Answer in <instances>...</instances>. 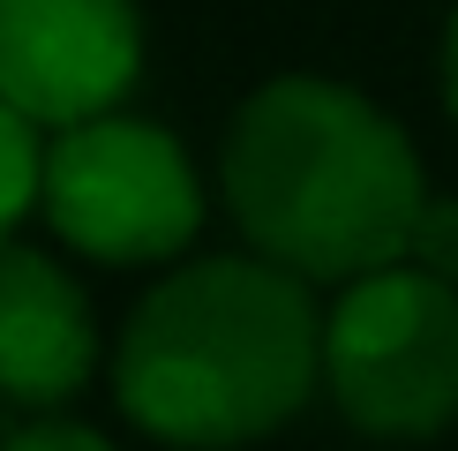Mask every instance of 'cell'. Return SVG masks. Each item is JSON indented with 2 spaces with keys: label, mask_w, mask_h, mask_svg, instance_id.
<instances>
[{
  "label": "cell",
  "mask_w": 458,
  "mask_h": 451,
  "mask_svg": "<svg viewBox=\"0 0 458 451\" xmlns=\"http://www.w3.org/2000/svg\"><path fill=\"white\" fill-rule=\"evenodd\" d=\"M98 376L90 294L46 249L0 241V399L15 413H61Z\"/></svg>",
  "instance_id": "cell-6"
},
{
  "label": "cell",
  "mask_w": 458,
  "mask_h": 451,
  "mask_svg": "<svg viewBox=\"0 0 458 451\" xmlns=\"http://www.w3.org/2000/svg\"><path fill=\"white\" fill-rule=\"evenodd\" d=\"M46 196V128L23 106L0 98V241H15V226Z\"/></svg>",
  "instance_id": "cell-7"
},
{
  "label": "cell",
  "mask_w": 458,
  "mask_h": 451,
  "mask_svg": "<svg viewBox=\"0 0 458 451\" xmlns=\"http://www.w3.org/2000/svg\"><path fill=\"white\" fill-rule=\"evenodd\" d=\"M0 451H113L98 429H83V421H68V413H30V429H15Z\"/></svg>",
  "instance_id": "cell-9"
},
{
  "label": "cell",
  "mask_w": 458,
  "mask_h": 451,
  "mask_svg": "<svg viewBox=\"0 0 458 451\" xmlns=\"http://www.w3.org/2000/svg\"><path fill=\"white\" fill-rule=\"evenodd\" d=\"M225 211L248 249L331 286L406 263L413 226L428 211V181L406 128L369 90L331 75H271L241 98L218 150Z\"/></svg>",
  "instance_id": "cell-2"
},
{
  "label": "cell",
  "mask_w": 458,
  "mask_h": 451,
  "mask_svg": "<svg viewBox=\"0 0 458 451\" xmlns=\"http://www.w3.org/2000/svg\"><path fill=\"white\" fill-rule=\"evenodd\" d=\"M143 75L136 0H0V98L38 128H75L128 106Z\"/></svg>",
  "instance_id": "cell-5"
},
{
  "label": "cell",
  "mask_w": 458,
  "mask_h": 451,
  "mask_svg": "<svg viewBox=\"0 0 458 451\" xmlns=\"http://www.w3.org/2000/svg\"><path fill=\"white\" fill-rule=\"evenodd\" d=\"M444 106L458 121V8H451V30H444Z\"/></svg>",
  "instance_id": "cell-10"
},
{
  "label": "cell",
  "mask_w": 458,
  "mask_h": 451,
  "mask_svg": "<svg viewBox=\"0 0 458 451\" xmlns=\"http://www.w3.org/2000/svg\"><path fill=\"white\" fill-rule=\"evenodd\" d=\"M323 384V309L271 256H203L150 286L113 346V399L174 451H233L285 429Z\"/></svg>",
  "instance_id": "cell-1"
},
{
  "label": "cell",
  "mask_w": 458,
  "mask_h": 451,
  "mask_svg": "<svg viewBox=\"0 0 458 451\" xmlns=\"http://www.w3.org/2000/svg\"><path fill=\"white\" fill-rule=\"evenodd\" d=\"M38 211L90 263H174L203 234V181L174 128L113 106L46 136Z\"/></svg>",
  "instance_id": "cell-4"
},
{
  "label": "cell",
  "mask_w": 458,
  "mask_h": 451,
  "mask_svg": "<svg viewBox=\"0 0 458 451\" xmlns=\"http://www.w3.org/2000/svg\"><path fill=\"white\" fill-rule=\"evenodd\" d=\"M323 391L360 437H436L458 421V286L421 263L346 278L323 316Z\"/></svg>",
  "instance_id": "cell-3"
},
{
  "label": "cell",
  "mask_w": 458,
  "mask_h": 451,
  "mask_svg": "<svg viewBox=\"0 0 458 451\" xmlns=\"http://www.w3.org/2000/svg\"><path fill=\"white\" fill-rule=\"evenodd\" d=\"M421 271H436L444 286H458V196H428L421 226H413V249H406Z\"/></svg>",
  "instance_id": "cell-8"
}]
</instances>
